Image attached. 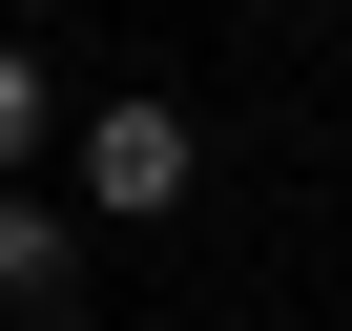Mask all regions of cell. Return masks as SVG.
<instances>
[{"instance_id": "7a4b0ae2", "label": "cell", "mask_w": 352, "mask_h": 331, "mask_svg": "<svg viewBox=\"0 0 352 331\" xmlns=\"http://www.w3.org/2000/svg\"><path fill=\"white\" fill-rule=\"evenodd\" d=\"M83 249H104V228H83L63 187H0V310H21V331H63V310H83Z\"/></svg>"}, {"instance_id": "3957f363", "label": "cell", "mask_w": 352, "mask_h": 331, "mask_svg": "<svg viewBox=\"0 0 352 331\" xmlns=\"http://www.w3.org/2000/svg\"><path fill=\"white\" fill-rule=\"evenodd\" d=\"M42 145H63V83H42L21 21H0V187H42Z\"/></svg>"}, {"instance_id": "277c9868", "label": "cell", "mask_w": 352, "mask_h": 331, "mask_svg": "<svg viewBox=\"0 0 352 331\" xmlns=\"http://www.w3.org/2000/svg\"><path fill=\"white\" fill-rule=\"evenodd\" d=\"M228 331H249V310H228Z\"/></svg>"}, {"instance_id": "6da1fadb", "label": "cell", "mask_w": 352, "mask_h": 331, "mask_svg": "<svg viewBox=\"0 0 352 331\" xmlns=\"http://www.w3.org/2000/svg\"><path fill=\"white\" fill-rule=\"evenodd\" d=\"M42 166H63V207H83V228H166V207L208 187V124L166 104V83H104V104H63Z\"/></svg>"}]
</instances>
